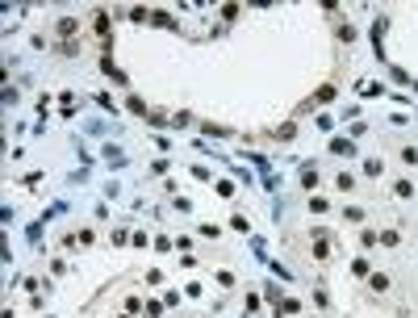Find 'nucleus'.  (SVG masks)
Returning a JSON list of instances; mask_svg holds the SVG:
<instances>
[{
    "label": "nucleus",
    "mask_w": 418,
    "mask_h": 318,
    "mask_svg": "<svg viewBox=\"0 0 418 318\" xmlns=\"http://www.w3.org/2000/svg\"><path fill=\"white\" fill-rule=\"evenodd\" d=\"M314 256H318V260H331V239H326V235L314 239Z\"/></svg>",
    "instance_id": "nucleus-1"
},
{
    "label": "nucleus",
    "mask_w": 418,
    "mask_h": 318,
    "mask_svg": "<svg viewBox=\"0 0 418 318\" xmlns=\"http://www.w3.org/2000/svg\"><path fill=\"white\" fill-rule=\"evenodd\" d=\"M335 155H351V143H343V138H335V147H331Z\"/></svg>",
    "instance_id": "nucleus-2"
}]
</instances>
